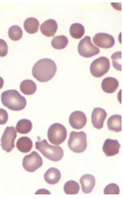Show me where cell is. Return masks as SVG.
Returning a JSON list of instances; mask_svg holds the SVG:
<instances>
[{
    "mask_svg": "<svg viewBox=\"0 0 123 199\" xmlns=\"http://www.w3.org/2000/svg\"><path fill=\"white\" fill-rule=\"evenodd\" d=\"M57 67L52 60L45 58L37 61L33 66L32 73L33 77L38 81L44 82L51 80L55 74Z\"/></svg>",
    "mask_w": 123,
    "mask_h": 199,
    "instance_id": "6da1fadb",
    "label": "cell"
},
{
    "mask_svg": "<svg viewBox=\"0 0 123 199\" xmlns=\"http://www.w3.org/2000/svg\"><path fill=\"white\" fill-rule=\"evenodd\" d=\"M1 98L3 105L11 110L18 111L22 110L26 105L25 98L15 90H9L3 92Z\"/></svg>",
    "mask_w": 123,
    "mask_h": 199,
    "instance_id": "7a4b0ae2",
    "label": "cell"
},
{
    "mask_svg": "<svg viewBox=\"0 0 123 199\" xmlns=\"http://www.w3.org/2000/svg\"><path fill=\"white\" fill-rule=\"evenodd\" d=\"M35 144L36 149L45 157L51 161H59L63 156V151L61 147L50 145L45 139L36 141Z\"/></svg>",
    "mask_w": 123,
    "mask_h": 199,
    "instance_id": "3957f363",
    "label": "cell"
},
{
    "mask_svg": "<svg viewBox=\"0 0 123 199\" xmlns=\"http://www.w3.org/2000/svg\"><path fill=\"white\" fill-rule=\"evenodd\" d=\"M68 143L69 148L73 152L80 153L84 151L87 145L86 133L83 131L71 132Z\"/></svg>",
    "mask_w": 123,
    "mask_h": 199,
    "instance_id": "277c9868",
    "label": "cell"
},
{
    "mask_svg": "<svg viewBox=\"0 0 123 199\" xmlns=\"http://www.w3.org/2000/svg\"><path fill=\"white\" fill-rule=\"evenodd\" d=\"M67 132L65 127L59 123L51 125L49 128L47 132L48 140L52 144L59 145L66 140Z\"/></svg>",
    "mask_w": 123,
    "mask_h": 199,
    "instance_id": "5b68a950",
    "label": "cell"
},
{
    "mask_svg": "<svg viewBox=\"0 0 123 199\" xmlns=\"http://www.w3.org/2000/svg\"><path fill=\"white\" fill-rule=\"evenodd\" d=\"M110 66L109 59L105 57L101 56L92 62L90 66V71L94 77H100L108 72Z\"/></svg>",
    "mask_w": 123,
    "mask_h": 199,
    "instance_id": "8992f818",
    "label": "cell"
},
{
    "mask_svg": "<svg viewBox=\"0 0 123 199\" xmlns=\"http://www.w3.org/2000/svg\"><path fill=\"white\" fill-rule=\"evenodd\" d=\"M78 49L79 54L85 58L91 57L100 52L99 48L92 44L91 37L88 36H85L80 41Z\"/></svg>",
    "mask_w": 123,
    "mask_h": 199,
    "instance_id": "52a82bcc",
    "label": "cell"
},
{
    "mask_svg": "<svg viewBox=\"0 0 123 199\" xmlns=\"http://www.w3.org/2000/svg\"><path fill=\"white\" fill-rule=\"evenodd\" d=\"M42 159L35 151L25 156L22 162V165L27 171L33 172L41 167L43 164Z\"/></svg>",
    "mask_w": 123,
    "mask_h": 199,
    "instance_id": "ba28073f",
    "label": "cell"
},
{
    "mask_svg": "<svg viewBox=\"0 0 123 199\" xmlns=\"http://www.w3.org/2000/svg\"><path fill=\"white\" fill-rule=\"evenodd\" d=\"M17 136V132L14 127H6L0 140V145L3 150L9 152L12 150L15 147L14 141Z\"/></svg>",
    "mask_w": 123,
    "mask_h": 199,
    "instance_id": "9c48e42d",
    "label": "cell"
},
{
    "mask_svg": "<svg viewBox=\"0 0 123 199\" xmlns=\"http://www.w3.org/2000/svg\"><path fill=\"white\" fill-rule=\"evenodd\" d=\"M93 43L98 47L102 48H109L113 47L115 41L113 36L107 33H98L93 38Z\"/></svg>",
    "mask_w": 123,
    "mask_h": 199,
    "instance_id": "30bf717a",
    "label": "cell"
},
{
    "mask_svg": "<svg viewBox=\"0 0 123 199\" xmlns=\"http://www.w3.org/2000/svg\"><path fill=\"white\" fill-rule=\"evenodd\" d=\"M69 122L73 128L79 130L81 129L86 124V116L82 111H76L72 113L69 118Z\"/></svg>",
    "mask_w": 123,
    "mask_h": 199,
    "instance_id": "8fae6325",
    "label": "cell"
},
{
    "mask_svg": "<svg viewBox=\"0 0 123 199\" xmlns=\"http://www.w3.org/2000/svg\"><path fill=\"white\" fill-rule=\"evenodd\" d=\"M107 116L106 111L103 109L99 107L94 108L91 115L92 122L94 127L98 129L102 128Z\"/></svg>",
    "mask_w": 123,
    "mask_h": 199,
    "instance_id": "7c38bea8",
    "label": "cell"
},
{
    "mask_svg": "<svg viewBox=\"0 0 123 199\" xmlns=\"http://www.w3.org/2000/svg\"><path fill=\"white\" fill-rule=\"evenodd\" d=\"M121 145L118 140L107 139L103 144L102 150L107 157L111 156L119 152Z\"/></svg>",
    "mask_w": 123,
    "mask_h": 199,
    "instance_id": "4fadbf2b",
    "label": "cell"
},
{
    "mask_svg": "<svg viewBox=\"0 0 123 199\" xmlns=\"http://www.w3.org/2000/svg\"><path fill=\"white\" fill-rule=\"evenodd\" d=\"M56 21L52 19H48L40 25V30L44 35L50 37L54 36L58 28Z\"/></svg>",
    "mask_w": 123,
    "mask_h": 199,
    "instance_id": "5bb4252c",
    "label": "cell"
},
{
    "mask_svg": "<svg viewBox=\"0 0 123 199\" xmlns=\"http://www.w3.org/2000/svg\"><path fill=\"white\" fill-rule=\"evenodd\" d=\"M80 182L81 184L83 192L85 193H90L93 189L95 184L94 177L90 174H86L80 178Z\"/></svg>",
    "mask_w": 123,
    "mask_h": 199,
    "instance_id": "9a60e30c",
    "label": "cell"
},
{
    "mask_svg": "<svg viewBox=\"0 0 123 199\" xmlns=\"http://www.w3.org/2000/svg\"><path fill=\"white\" fill-rule=\"evenodd\" d=\"M119 82L116 78L111 77H107L102 80L101 87L103 90L108 93L115 92L119 86Z\"/></svg>",
    "mask_w": 123,
    "mask_h": 199,
    "instance_id": "2e32d148",
    "label": "cell"
},
{
    "mask_svg": "<svg viewBox=\"0 0 123 199\" xmlns=\"http://www.w3.org/2000/svg\"><path fill=\"white\" fill-rule=\"evenodd\" d=\"M61 176V173L60 171L54 167L49 169L46 172L44 176L46 182L52 185L57 183L59 181Z\"/></svg>",
    "mask_w": 123,
    "mask_h": 199,
    "instance_id": "e0dca14e",
    "label": "cell"
},
{
    "mask_svg": "<svg viewBox=\"0 0 123 199\" xmlns=\"http://www.w3.org/2000/svg\"><path fill=\"white\" fill-rule=\"evenodd\" d=\"M122 116L119 115L111 116L107 122L108 128L110 130L118 132L122 130Z\"/></svg>",
    "mask_w": 123,
    "mask_h": 199,
    "instance_id": "ac0fdd59",
    "label": "cell"
},
{
    "mask_svg": "<svg viewBox=\"0 0 123 199\" xmlns=\"http://www.w3.org/2000/svg\"><path fill=\"white\" fill-rule=\"evenodd\" d=\"M33 145L31 139L27 136H23L19 138L16 143L17 149L20 152L27 153L31 150Z\"/></svg>",
    "mask_w": 123,
    "mask_h": 199,
    "instance_id": "d6986e66",
    "label": "cell"
},
{
    "mask_svg": "<svg viewBox=\"0 0 123 199\" xmlns=\"http://www.w3.org/2000/svg\"><path fill=\"white\" fill-rule=\"evenodd\" d=\"M20 89L21 92L25 95H31L36 92L37 86L36 83L33 81L26 79L21 83Z\"/></svg>",
    "mask_w": 123,
    "mask_h": 199,
    "instance_id": "ffe728a7",
    "label": "cell"
},
{
    "mask_svg": "<svg viewBox=\"0 0 123 199\" xmlns=\"http://www.w3.org/2000/svg\"><path fill=\"white\" fill-rule=\"evenodd\" d=\"M39 23L36 18L30 17L26 19L24 23V26L26 32L30 34H33L38 31Z\"/></svg>",
    "mask_w": 123,
    "mask_h": 199,
    "instance_id": "44dd1931",
    "label": "cell"
},
{
    "mask_svg": "<svg viewBox=\"0 0 123 199\" xmlns=\"http://www.w3.org/2000/svg\"><path fill=\"white\" fill-rule=\"evenodd\" d=\"M32 124L29 120L22 119L17 123L16 127L17 131L21 134H26L32 129Z\"/></svg>",
    "mask_w": 123,
    "mask_h": 199,
    "instance_id": "7402d4cb",
    "label": "cell"
},
{
    "mask_svg": "<svg viewBox=\"0 0 123 199\" xmlns=\"http://www.w3.org/2000/svg\"><path fill=\"white\" fill-rule=\"evenodd\" d=\"M85 28L81 24L76 23L72 24L70 26L69 32L71 36L76 39H79L84 35Z\"/></svg>",
    "mask_w": 123,
    "mask_h": 199,
    "instance_id": "603a6c76",
    "label": "cell"
},
{
    "mask_svg": "<svg viewBox=\"0 0 123 199\" xmlns=\"http://www.w3.org/2000/svg\"><path fill=\"white\" fill-rule=\"evenodd\" d=\"M68 42V38L63 35H60L54 37L52 40V46L57 49H61L65 48Z\"/></svg>",
    "mask_w": 123,
    "mask_h": 199,
    "instance_id": "cb8c5ba5",
    "label": "cell"
},
{
    "mask_svg": "<svg viewBox=\"0 0 123 199\" xmlns=\"http://www.w3.org/2000/svg\"><path fill=\"white\" fill-rule=\"evenodd\" d=\"M63 189L67 194H76L78 193L80 186L78 183L73 180H69L65 184Z\"/></svg>",
    "mask_w": 123,
    "mask_h": 199,
    "instance_id": "d4e9b609",
    "label": "cell"
},
{
    "mask_svg": "<svg viewBox=\"0 0 123 199\" xmlns=\"http://www.w3.org/2000/svg\"><path fill=\"white\" fill-rule=\"evenodd\" d=\"M8 35L11 40L17 41L20 40L23 35V31L21 28L17 25H13L9 29Z\"/></svg>",
    "mask_w": 123,
    "mask_h": 199,
    "instance_id": "484cf974",
    "label": "cell"
},
{
    "mask_svg": "<svg viewBox=\"0 0 123 199\" xmlns=\"http://www.w3.org/2000/svg\"><path fill=\"white\" fill-rule=\"evenodd\" d=\"M111 58L114 67L118 70L121 71V52H115L112 54Z\"/></svg>",
    "mask_w": 123,
    "mask_h": 199,
    "instance_id": "4316f807",
    "label": "cell"
},
{
    "mask_svg": "<svg viewBox=\"0 0 123 199\" xmlns=\"http://www.w3.org/2000/svg\"><path fill=\"white\" fill-rule=\"evenodd\" d=\"M104 192L105 194H119L120 193L119 187L115 183H111L105 187Z\"/></svg>",
    "mask_w": 123,
    "mask_h": 199,
    "instance_id": "83f0119b",
    "label": "cell"
},
{
    "mask_svg": "<svg viewBox=\"0 0 123 199\" xmlns=\"http://www.w3.org/2000/svg\"><path fill=\"white\" fill-rule=\"evenodd\" d=\"M8 46L5 41L0 39V57H4L7 54Z\"/></svg>",
    "mask_w": 123,
    "mask_h": 199,
    "instance_id": "f1b7e54d",
    "label": "cell"
},
{
    "mask_svg": "<svg viewBox=\"0 0 123 199\" xmlns=\"http://www.w3.org/2000/svg\"><path fill=\"white\" fill-rule=\"evenodd\" d=\"M8 115L6 111L0 108V125L5 124L7 121Z\"/></svg>",
    "mask_w": 123,
    "mask_h": 199,
    "instance_id": "f546056e",
    "label": "cell"
},
{
    "mask_svg": "<svg viewBox=\"0 0 123 199\" xmlns=\"http://www.w3.org/2000/svg\"><path fill=\"white\" fill-rule=\"evenodd\" d=\"M4 84V81L3 79L0 76V89L3 87Z\"/></svg>",
    "mask_w": 123,
    "mask_h": 199,
    "instance_id": "4dcf8cb0",
    "label": "cell"
}]
</instances>
